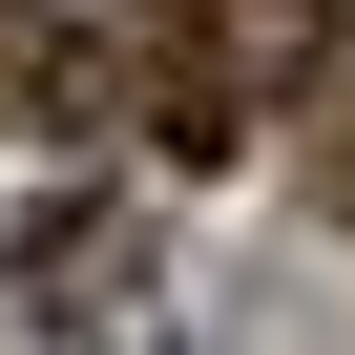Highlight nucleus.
<instances>
[{
  "label": "nucleus",
  "instance_id": "1",
  "mask_svg": "<svg viewBox=\"0 0 355 355\" xmlns=\"http://www.w3.org/2000/svg\"><path fill=\"white\" fill-rule=\"evenodd\" d=\"M125 63L105 21H63V0H0V125H125Z\"/></svg>",
  "mask_w": 355,
  "mask_h": 355
},
{
  "label": "nucleus",
  "instance_id": "2",
  "mask_svg": "<svg viewBox=\"0 0 355 355\" xmlns=\"http://www.w3.org/2000/svg\"><path fill=\"white\" fill-rule=\"evenodd\" d=\"M125 272H146V209H125V189H84V209L21 230V293H42V313H105Z\"/></svg>",
  "mask_w": 355,
  "mask_h": 355
},
{
  "label": "nucleus",
  "instance_id": "3",
  "mask_svg": "<svg viewBox=\"0 0 355 355\" xmlns=\"http://www.w3.org/2000/svg\"><path fill=\"white\" fill-rule=\"evenodd\" d=\"M313 209H355V105H334V125H313Z\"/></svg>",
  "mask_w": 355,
  "mask_h": 355
}]
</instances>
